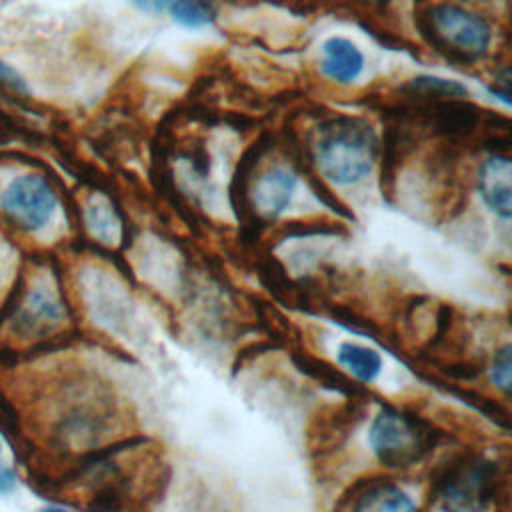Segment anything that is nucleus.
Instances as JSON below:
<instances>
[{
    "label": "nucleus",
    "instance_id": "obj_12",
    "mask_svg": "<svg viewBox=\"0 0 512 512\" xmlns=\"http://www.w3.org/2000/svg\"><path fill=\"white\" fill-rule=\"evenodd\" d=\"M58 318H60L58 302L50 294H46V292H34V294H30V298L26 302V308L22 310L20 318H16L14 324L22 332H28L32 328L38 330L42 326H50Z\"/></svg>",
    "mask_w": 512,
    "mask_h": 512
},
{
    "label": "nucleus",
    "instance_id": "obj_13",
    "mask_svg": "<svg viewBox=\"0 0 512 512\" xmlns=\"http://www.w3.org/2000/svg\"><path fill=\"white\" fill-rule=\"evenodd\" d=\"M168 10L176 22L188 28L208 26L216 18V6L212 0H170Z\"/></svg>",
    "mask_w": 512,
    "mask_h": 512
},
{
    "label": "nucleus",
    "instance_id": "obj_14",
    "mask_svg": "<svg viewBox=\"0 0 512 512\" xmlns=\"http://www.w3.org/2000/svg\"><path fill=\"white\" fill-rule=\"evenodd\" d=\"M510 366H512V362H510V346L506 344V346H502V348L496 352L494 364H492V380H494V384H496L502 392H508V390H510V380H512V376H510Z\"/></svg>",
    "mask_w": 512,
    "mask_h": 512
},
{
    "label": "nucleus",
    "instance_id": "obj_1",
    "mask_svg": "<svg viewBox=\"0 0 512 512\" xmlns=\"http://www.w3.org/2000/svg\"><path fill=\"white\" fill-rule=\"evenodd\" d=\"M308 156L326 180L348 186L368 176L374 168L378 138L366 120L334 116L314 128Z\"/></svg>",
    "mask_w": 512,
    "mask_h": 512
},
{
    "label": "nucleus",
    "instance_id": "obj_3",
    "mask_svg": "<svg viewBox=\"0 0 512 512\" xmlns=\"http://www.w3.org/2000/svg\"><path fill=\"white\" fill-rule=\"evenodd\" d=\"M296 190V172L284 162H264L260 148L248 152L238 166L232 196L244 216L268 224L278 218Z\"/></svg>",
    "mask_w": 512,
    "mask_h": 512
},
{
    "label": "nucleus",
    "instance_id": "obj_6",
    "mask_svg": "<svg viewBox=\"0 0 512 512\" xmlns=\"http://www.w3.org/2000/svg\"><path fill=\"white\" fill-rule=\"evenodd\" d=\"M0 208L18 228L36 232L50 222L56 210V194L42 176L22 174L4 188Z\"/></svg>",
    "mask_w": 512,
    "mask_h": 512
},
{
    "label": "nucleus",
    "instance_id": "obj_10",
    "mask_svg": "<svg viewBox=\"0 0 512 512\" xmlns=\"http://www.w3.org/2000/svg\"><path fill=\"white\" fill-rule=\"evenodd\" d=\"M404 90L410 98L428 102L432 106L452 100H464L468 96V90L462 84L438 76H416L404 86Z\"/></svg>",
    "mask_w": 512,
    "mask_h": 512
},
{
    "label": "nucleus",
    "instance_id": "obj_19",
    "mask_svg": "<svg viewBox=\"0 0 512 512\" xmlns=\"http://www.w3.org/2000/svg\"><path fill=\"white\" fill-rule=\"evenodd\" d=\"M40 512H68V510H64V508H56V506H48V508H42Z\"/></svg>",
    "mask_w": 512,
    "mask_h": 512
},
{
    "label": "nucleus",
    "instance_id": "obj_5",
    "mask_svg": "<svg viewBox=\"0 0 512 512\" xmlns=\"http://www.w3.org/2000/svg\"><path fill=\"white\" fill-rule=\"evenodd\" d=\"M496 492V468L484 456L454 460L438 480L444 512H484Z\"/></svg>",
    "mask_w": 512,
    "mask_h": 512
},
{
    "label": "nucleus",
    "instance_id": "obj_11",
    "mask_svg": "<svg viewBox=\"0 0 512 512\" xmlns=\"http://www.w3.org/2000/svg\"><path fill=\"white\" fill-rule=\"evenodd\" d=\"M338 362L362 382H372L382 370V358L374 348L344 342L338 348Z\"/></svg>",
    "mask_w": 512,
    "mask_h": 512
},
{
    "label": "nucleus",
    "instance_id": "obj_2",
    "mask_svg": "<svg viewBox=\"0 0 512 512\" xmlns=\"http://www.w3.org/2000/svg\"><path fill=\"white\" fill-rule=\"evenodd\" d=\"M416 26L426 44L456 64L482 60L492 44L488 22L462 6L430 4L420 10Z\"/></svg>",
    "mask_w": 512,
    "mask_h": 512
},
{
    "label": "nucleus",
    "instance_id": "obj_7",
    "mask_svg": "<svg viewBox=\"0 0 512 512\" xmlns=\"http://www.w3.org/2000/svg\"><path fill=\"white\" fill-rule=\"evenodd\" d=\"M478 192L486 206L502 218L512 214V162L506 154L488 156L478 168Z\"/></svg>",
    "mask_w": 512,
    "mask_h": 512
},
{
    "label": "nucleus",
    "instance_id": "obj_8",
    "mask_svg": "<svg viewBox=\"0 0 512 512\" xmlns=\"http://www.w3.org/2000/svg\"><path fill=\"white\" fill-rule=\"evenodd\" d=\"M364 70V54L360 48L344 38V36H330L322 44V72L338 82L350 84L354 82Z\"/></svg>",
    "mask_w": 512,
    "mask_h": 512
},
{
    "label": "nucleus",
    "instance_id": "obj_18",
    "mask_svg": "<svg viewBox=\"0 0 512 512\" xmlns=\"http://www.w3.org/2000/svg\"><path fill=\"white\" fill-rule=\"evenodd\" d=\"M356 2H360V4H364V6H370V8H386V6H390L394 0H356Z\"/></svg>",
    "mask_w": 512,
    "mask_h": 512
},
{
    "label": "nucleus",
    "instance_id": "obj_16",
    "mask_svg": "<svg viewBox=\"0 0 512 512\" xmlns=\"http://www.w3.org/2000/svg\"><path fill=\"white\" fill-rule=\"evenodd\" d=\"M136 8L146 10V12H162L168 8L170 0H130Z\"/></svg>",
    "mask_w": 512,
    "mask_h": 512
},
{
    "label": "nucleus",
    "instance_id": "obj_17",
    "mask_svg": "<svg viewBox=\"0 0 512 512\" xmlns=\"http://www.w3.org/2000/svg\"><path fill=\"white\" fill-rule=\"evenodd\" d=\"M16 486V478L10 470L2 468L0 470V494H6V492H12Z\"/></svg>",
    "mask_w": 512,
    "mask_h": 512
},
{
    "label": "nucleus",
    "instance_id": "obj_9",
    "mask_svg": "<svg viewBox=\"0 0 512 512\" xmlns=\"http://www.w3.org/2000/svg\"><path fill=\"white\" fill-rule=\"evenodd\" d=\"M352 512H418V508L404 490L394 484L380 482L372 484L356 498Z\"/></svg>",
    "mask_w": 512,
    "mask_h": 512
},
{
    "label": "nucleus",
    "instance_id": "obj_15",
    "mask_svg": "<svg viewBox=\"0 0 512 512\" xmlns=\"http://www.w3.org/2000/svg\"><path fill=\"white\" fill-rule=\"evenodd\" d=\"M490 92H492L496 98H500L506 106H510V70H508V68H502V70L494 76V80H492V84H490Z\"/></svg>",
    "mask_w": 512,
    "mask_h": 512
},
{
    "label": "nucleus",
    "instance_id": "obj_4",
    "mask_svg": "<svg viewBox=\"0 0 512 512\" xmlns=\"http://www.w3.org/2000/svg\"><path fill=\"white\" fill-rule=\"evenodd\" d=\"M368 442L380 464L388 468H410L432 448L430 428L416 416L384 408L370 424Z\"/></svg>",
    "mask_w": 512,
    "mask_h": 512
}]
</instances>
